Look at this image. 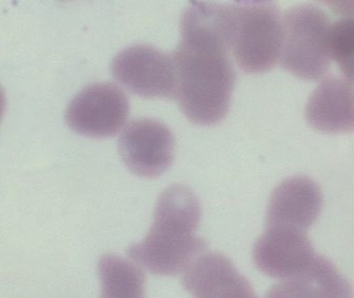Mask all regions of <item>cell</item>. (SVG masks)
Listing matches in <instances>:
<instances>
[{
	"label": "cell",
	"instance_id": "cell-1",
	"mask_svg": "<svg viewBox=\"0 0 354 298\" xmlns=\"http://www.w3.org/2000/svg\"><path fill=\"white\" fill-rule=\"evenodd\" d=\"M230 6L192 0L181 16V39L172 54L176 100L193 124L216 126L230 109L236 73L229 57Z\"/></svg>",
	"mask_w": 354,
	"mask_h": 298
},
{
	"label": "cell",
	"instance_id": "cell-2",
	"mask_svg": "<svg viewBox=\"0 0 354 298\" xmlns=\"http://www.w3.org/2000/svg\"><path fill=\"white\" fill-rule=\"evenodd\" d=\"M201 218L198 198L189 187L170 185L156 205L149 234L129 248V257L157 276H176L205 251L207 243L196 235Z\"/></svg>",
	"mask_w": 354,
	"mask_h": 298
},
{
	"label": "cell",
	"instance_id": "cell-3",
	"mask_svg": "<svg viewBox=\"0 0 354 298\" xmlns=\"http://www.w3.org/2000/svg\"><path fill=\"white\" fill-rule=\"evenodd\" d=\"M283 17L270 4L230 6L229 46L241 71L263 74L280 60Z\"/></svg>",
	"mask_w": 354,
	"mask_h": 298
},
{
	"label": "cell",
	"instance_id": "cell-4",
	"mask_svg": "<svg viewBox=\"0 0 354 298\" xmlns=\"http://www.w3.org/2000/svg\"><path fill=\"white\" fill-rule=\"evenodd\" d=\"M332 23L317 6L301 4L283 17V68L304 80H319L330 68L328 33Z\"/></svg>",
	"mask_w": 354,
	"mask_h": 298
},
{
	"label": "cell",
	"instance_id": "cell-5",
	"mask_svg": "<svg viewBox=\"0 0 354 298\" xmlns=\"http://www.w3.org/2000/svg\"><path fill=\"white\" fill-rule=\"evenodd\" d=\"M130 101L113 83H95L83 89L68 104V126L77 134L91 138L115 136L126 126Z\"/></svg>",
	"mask_w": 354,
	"mask_h": 298
},
{
	"label": "cell",
	"instance_id": "cell-6",
	"mask_svg": "<svg viewBox=\"0 0 354 298\" xmlns=\"http://www.w3.org/2000/svg\"><path fill=\"white\" fill-rule=\"evenodd\" d=\"M111 73L129 91L147 99H176L174 57L153 46L135 45L114 57Z\"/></svg>",
	"mask_w": 354,
	"mask_h": 298
},
{
	"label": "cell",
	"instance_id": "cell-7",
	"mask_svg": "<svg viewBox=\"0 0 354 298\" xmlns=\"http://www.w3.org/2000/svg\"><path fill=\"white\" fill-rule=\"evenodd\" d=\"M118 151L131 172L153 178L166 172L174 162L176 139L160 120L139 118L131 122L120 135Z\"/></svg>",
	"mask_w": 354,
	"mask_h": 298
},
{
	"label": "cell",
	"instance_id": "cell-8",
	"mask_svg": "<svg viewBox=\"0 0 354 298\" xmlns=\"http://www.w3.org/2000/svg\"><path fill=\"white\" fill-rule=\"evenodd\" d=\"M313 245L305 231L266 227L254 245L256 268L270 278L287 281L307 270L315 259Z\"/></svg>",
	"mask_w": 354,
	"mask_h": 298
},
{
	"label": "cell",
	"instance_id": "cell-9",
	"mask_svg": "<svg viewBox=\"0 0 354 298\" xmlns=\"http://www.w3.org/2000/svg\"><path fill=\"white\" fill-rule=\"evenodd\" d=\"M322 195L308 177L286 179L274 189L266 210V227H287L306 231L319 216Z\"/></svg>",
	"mask_w": 354,
	"mask_h": 298
},
{
	"label": "cell",
	"instance_id": "cell-10",
	"mask_svg": "<svg viewBox=\"0 0 354 298\" xmlns=\"http://www.w3.org/2000/svg\"><path fill=\"white\" fill-rule=\"evenodd\" d=\"M183 286L195 297H253V287L230 259L216 252L196 257L183 274Z\"/></svg>",
	"mask_w": 354,
	"mask_h": 298
},
{
	"label": "cell",
	"instance_id": "cell-11",
	"mask_svg": "<svg viewBox=\"0 0 354 298\" xmlns=\"http://www.w3.org/2000/svg\"><path fill=\"white\" fill-rule=\"evenodd\" d=\"M308 124L326 134L354 131V87L347 79L328 77L314 91L306 106Z\"/></svg>",
	"mask_w": 354,
	"mask_h": 298
},
{
	"label": "cell",
	"instance_id": "cell-12",
	"mask_svg": "<svg viewBox=\"0 0 354 298\" xmlns=\"http://www.w3.org/2000/svg\"><path fill=\"white\" fill-rule=\"evenodd\" d=\"M270 297H351L353 289L337 268L322 256L316 255L309 268L299 276L283 281Z\"/></svg>",
	"mask_w": 354,
	"mask_h": 298
},
{
	"label": "cell",
	"instance_id": "cell-13",
	"mask_svg": "<svg viewBox=\"0 0 354 298\" xmlns=\"http://www.w3.org/2000/svg\"><path fill=\"white\" fill-rule=\"evenodd\" d=\"M97 272L102 283V297H145V274L128 260L111 254L103 256L97 264Z\"/></svg>",
	"mask_w": 354,
	"mask_h": 298
},
{
	"label": "cell",
	"instance_id": "cell-14",
	"mask_svg": "<svg viewBox=\"0 0 354 298\" xmlns=\"http://www.w3.org/2000/svg\"><path fill=\"white\" fill-rule=\"evenodd\" d=\"M328 51L344 74L354 82V17H344L330 24L328 33Z\"/></svg>",
	"mask_w": 354,
	"mask_h": 298
},
{
	"label": "cell",
	"instance_id": "cell-15",
	"mask_svg": "<svg viewBox=\"0 0 354 298\" xmlns=\"http://www.w3.org/2000/svg\"><path fill=\"white\" fill-rule=\"evenodd\" d=\"M330 8L336 15L354 17V0H318Z\"/></svg>",
	"mask_w": 354,
	"mask_h": 298
},
{
	"label": "cell",
	"instance_id": "cell-16",
	"mask_svg": "<svg viewBox=\"0 0 354 298\" xmlns=\"http://www.w3.org/2000/svg\"><path fill=\"white\" fill-rule=\"evenodd\" d=\"M237 3L245 4V6H253V4H266L272 0H234Z\"/></svg>",
	"mask_w": 354,
	"mask_h": 298
},
{
	"label": "cell",
	"instance_id": "cell-17",
	"mask_svg": "<svg viewBox=\"0 0 354 298\" xmlns=\"http://www.w3.org/2000/svg\"><path fill=\"white\" fill-rule=\"evenodd\" d=\"M4 110H6V95H4L3 91L0 87V122L3 118Z\"/></svg>",
	"mask_w": 354,
	"mask_h": 298
}]
</instances>
